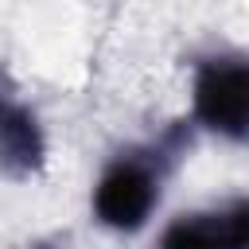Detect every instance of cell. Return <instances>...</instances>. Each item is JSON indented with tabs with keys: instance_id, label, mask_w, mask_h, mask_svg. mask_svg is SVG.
<instances>
[{
	"instance_id": "cell-1",
	"label": "cell",
	"mask_w": 249,
	"mask_h": 249,
	"mask_svg": "<svg viewBox=\"0 0 249 249\" xmlns=\"http://www.w3.org/2000/svg\"><path fill=\"white\" fill-rule=\"evenodd\" d=\"M195 113L202 124L226 136H245L249 121V70L241 62H206L195 82Z\"/></svg>"
},
{
	"instance_id": "cell-2",
	"label": "cell",
	"mask_w": 249,
	"mask_h": 249,
	"mask_svg": "<svg viewBox=\"0 0 249 249\" xmlns=\"http://www.w3.org/2000/svg\"><path fill=\"white\" fill-rule=\"evenodd\" d=\"M152 202H156V175L136 160L113 163L93 191V210L113 230L144 226V218L152 214Z\"/></svg>"
},
{
	"instance_id": "cell-3",
	"label": "cell",
	"mask_w": 249,
	"mask_h": 249,
	"mask_svg": "<svg viewBox=\"0 0 249 249\" xmlns=\"http://www.w3.org/2000/svg\"><path fill=\"white\" fill-rule=\"evenodd\" d=\"M249 245V210L237 206L218 218L175 222L163 237V249H245Z\"/></svg>"
},
{
	"instance_id": "cell-4",
	"label": "cell",
	"mask_w": 249,
	"mask_h": 249,
	"mask_svg": "<svg viewBox=\"0 0 249 249\" xmlns=\"http://www.w3.org/2000/svg\"><path fill=\"white\" fill-rule=\"evenodd\" d=\"M43 160V136L35 117L19 105H0V163L12 171H31Z\"/></svg>"
}]
</instances>
